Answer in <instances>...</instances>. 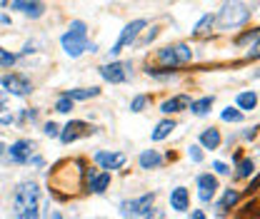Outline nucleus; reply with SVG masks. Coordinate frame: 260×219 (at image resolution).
Returning <instances> with one entry per match:
<instances>
[{
    "label": "nucleus",
    "instance_id": "17",
    "mask_svg": "<svg viewBox=\"0 0 260 219\" xmlns=\"http://www.w3.org/2000/svg\"><path fill=\"white\" fill-rule=\"evenodd\" d=\"M200 145L208 147V150H218V145H220V132H218L215 127L205 129V132L200 135Z\"/></svg>",
    "mask_w": 260,
    "mask_h": 219
},
{
    "label": "nucleus",
    "instance_id": "38",
    "mask_svg": "<svg viewBox=\"0 0 260 219\" xmlns=\"http://www.w3.org/2000/svg\"><path fill=\"white\" fill-rule=\"evenodd\" d=\"M3 152H5V145H3V142H0V155H3Z\"/></svg>",
    "mask_w": 260,
    "mask_h": 219
},
{
    "label": "nucleus",
    "instance_id": "2",
    "mask_svg": "<svg viewBox=\"0 0 260 219\" xmlns=\"http://www.w3.org/2000/svg\"><path fill=\"white\" fill-rule=\"evenodd\" d=\"M38 199H40L38 185L35 182H23L15 189V197H13L15 219H38Z\"/></svg>",
    "mask_w": 260,
    "mask_h": 219
},
{
    "label": "nucleus",
    "instance_id": "5",
    "mask_svg": "<svg viewBox=\"0 0 260 219\" xmlns=\"http://www.w3.org/2000/svg\"><path fill=\"white\" fill-rule=\"evenodd\" d=\"M153 199H155V194L150 192V194H143V197H138V199H133V202H123V204H120V214L125 219L143 217V214L153 207Z\"/></svg>",
    "mask_w": 260,
    "mask_h": 219
},
{
    "label": "nucleus",
    "instance_id": "28",
    "mask_svg": "<svg viewBox=\"0 0 260 219\" xmlns=\"http://www.w3.org/2000/svg\"><path fill=\"white\" fill-rule=\"evenodd\" d=\"M55 110H58V112H70V110H73V100H70V97H60V100H58V105H55Z\"/></svg>",
    "mask_w": 260,
    "mask_h": 219
},
{
    "label": "nucleus",
    "instance_id": "9",
    "mask_svg": "<svg viewBox=\"0 0 260 219\" xmlns=\"http://www.w3.org/2000/svg\"><path fill=\"white\" fill-rule=\"evenodd\" d=\"M100 75L108 82H125L130 75V63H110L100 67Z\"/></svg>",
    "mask_w": 260,
    "mask_h": 219
},
{
    "label": "nucleus",
    "instance_id": "20",
    "mask_svg": "<svg viewBox=\"0 0 260 219\" xmlns=\"http://www.w3.org/2000/svg\"><path fill=\"white\" fill-rule=\"evenodd\" d=\"M190 107H193L195 115H208V112H210V107H213V95H210V97H203V100H195V102H190Z\"/></svg>",
    "mask_w": 260,
    "mask_h": 219
},
{
    "label": "nucleus",
    "instance_id": "34",
    "mask_svg": "<svg viewBox=\"0 0 260 219\" xmlns=\"http://www.w3.org/2000/svg\"><path fill=\"white\" fill-rule=\"evenodd\" d=\"M213 169H215L218 174H228V172H230V169H228V167L223 164V162H215V164H213Z\"/></svg>",
    "mask_w": 260,
    "mask_h": 219
},
{
    "label": "nucleus",
    "instance_id": "39",
    "mask_svg": "<svg viewBox=\"0 0 260 219\" xmlns=\"http://www.w3.org/2000/svg\"><path fill=\"white\" fill-rule=\"evenodd\" d=\"M0 110H3V100H0Z\"/></svg>",
    "mask_w": 260,
    "mask_h": 219
},
{
    "label": "nucleus",
    "instance_id": "21",
    "mask_svg": "<svg viewBox=\"0 0 260 219\" xmlns=\"http://www.w3.org/2000/svg\"><path fill=\"white\" fill-rule=\"evenodd\" d=\"M238 105H240L243 110H255V105H258V95L255 93H240L238 95Z\"/></svg>",
    "mask_w": 260,
    "mask_h": 219
},
{
    "label": "nucleus",
    "instance_id": "14",
    "mask_svg": "<svg viewBox=\"0 0 260 219\" xmlns=\"http://www.w3.org/2000/svg\"><path fill=\"white\" fill-rule=\"evenodd\" d=\"M8 155H10V159H13V162H18V164L28 162V159H30V142H25V140L15 142V145L8 150Z\"/></svg>",
    "mask_w": 260,
    "mask_h": 219
},
{
    "label": "nucleus",
    "instance_id": "25",
    "mask_svg": "<svg viewBox=\"0 0 260 219\" xmlns=\"http://www.w3.org/2000/svg\"><path fill=\"white\" fill-rule=\"evenodd\" d=\"M173 129H175V125H173L170 120H165V122H160V125L155 127V132H153V140H155V142H160V140H165V137H168Z\"/></svg>",
    "mask_w": 260,
    "mask_h": 219
},
{
    "label": "nucleus",
    "instance_id": "27",
    "mask_svg": "<svg viewBox=\"0 0 260 219\" xmlns=\"http://www.w3.org/2000/svg\"><path fill=\"white\" fill-rule=\"evenodd\" d=\"M225 122H240L243 120V115L238 112V110H233V107H228V110H223V115H220Z\"/></svg>",
    "mask_w": 260,
    "mask_h": 219
},
{
    "label": "nucleus",
    "instance_id": "6",
    "mask_svg": "<svg viewBox=\"0 0 260 219\" xmlns=\"http://www.w3.org/2000/svg\"><path fill=\"white\" fill-rule=\"evenodd\" d=\"M193 58V53H190V48L188 45H173V48H162L160 53H158V60L165 65H180V63H188Z\"/></svg>",
    "mask_w": 260,
    "mask_h": 219
},
{
    "label": "nucleus",
    "instance_id": "23",
    "mask_svg": "<svg viewBox=\"0 0 260 219\" xmlns=\"http://www.w3.org/2000/svg\"><path fill=\"white\" fill-rule=\"evenodd\" d=\"M213 20H215L213 15H203L200 23L195 25V35H198V37H205V35L210 32V28H213Z\"/></svg>",
    "mask_w": 260,
    "mask_h": 219
},
{
    "label": "nucleus",
    "instance_id": "29",
    "mask_svg": "<svg viewBox=\"0 0 260 219\" xmlns=\"http://www.w3.org/2000/svg\"><path fill=\"white\" fill-rule=\"evenodd\" d=\"M13 63H15V55L0 48V65H3V67H10V65H13Z\"/></svg>",
    "mask_w": 260,
    "mask_h": 219
},
{
    "label": "nucleus",
    "instance_id": "19",
    "mask_svg": "<svg viewBox=\"0 0 260 219\" xmlns=\"http://www.w3.org/2000/svg\"><path fill=\"white\" fill-rule=\"evenodd\" d=\"M110 185V172H103V174H98V177H90V192H105V187Z\"/></svg>",
    "mask_w": 260,
    "mask_h": 219
},
{
    "label": "nucleus",
    "instance_id": "12",
    "mask_svg": "<svg viewBox=\"0 0 260 219\" xmlns=\"http://www.w3.org/2000/svg\"><path fill=\"white\" fill-rule=\"evenodd\" d=\"M198 194H200V199L203 202H210L213 197H215V189H218V180L213 177V174H200L198 177Z\"/></svg>",
    "mask_w": 260,
    "mask_h": 219
},
{
    "label": "nucleus",
    "instance_id": "33",
    "mask_svg": "<svg viewBox=\"0 0 260 219\" xmlns=\"http://www.w3.org/2000/svg\"><path fill=\"white\" fill-rule=\"evenodd\" d=\"M143 217H145V219H162V212H160V209H153V212L148 209V212H145Z\"/></svg>",
    "mask_w": 260,
    "mask_h": 219
},
{
    "label": "nucleus",
    "instance_id": "1",
    "mask_svg": "<svg viewBox=\"0 0 260 219\" xmlns=\"http://www.w3.org/2000/svg\"><path fill=\"white\" fill-rule=\"evenodd\" d=\"M85 174L88 172H85V164L80 159H65L50 169L48 182H50V189L58 199H70V197L83 192V177Z\"/></svg>",
    "mask_w": 260,
    "mask_h": 219
},
{
    "label": "nucleus",
    "instance_id": "8",
    "mask_svg": "<svg viewBox=\"0 0 260 219\" xmlns=\"http://www.w3.org/2000/svg\"><path fill=\"white\" fill-rule=\"evenodd\" d=\"M85 135H93V127L88 125V122L73 120V122H68V125L63 127V132H60V140H63L65 145H70V142H75L78 137H85Z\"/></svg>",
    "mask_w": 260,
    "mask_h": 219
},
{
    "label": "nucleus",
    "instance_id": "37",
    "mask_svg": "<svg viewBox=\"0 0 260 219\" xmlns=\"http://www.w3.org/2000/svg\"><path fill=\"white\" fill-rule=\"evenodd\" d=\"M50 219H63V214H60V212H53V214H50Z\"/></svg>",
    "mask_w": 260,
    "mask_h": 219
},
{
    "label": "nucleus",
    "instance_id": "16",
    "mask_svg": "<svg viewBox=\"0 0 260 219\" xmlns=\"http://www.w3.org/2000/svg\"><path fill=\"white\" fill-rule=\"evenodd\" d=\"M188 189L185 187H175L173 189V194H170V207L175 209V212H185L188 209Z\"/></svg>",
    "mask_w": 260,
    "mask_h": 219
},
{
    "label": "nucleus",
    "instance_id": "26",
    "mask_svg": "<svg viewBox=\"0 0 260 219\" xmlns=\"http://www.w3.org/2000/svg\"><path fill=\"white\" fill-rule=\"evenodd\" d=\"M253 169H255L253 159H243V162H240V167H238V177H250V174H253Z\"/></svg>",
    "mask_w": 260,
    "mask_h": 219
},
{
    "label": "nucleus",
    "instance_id": "11",
    "mask_svg": "<svg viewBox=\"0 0 260 219\" xmlns=\"http://www.w3.org/2000/svg\"><path fill=\"white\" fill-rule=\"evenodd\" d=\"M125 159L128 157L123 155V152H98L95 155V162L103 169H120L125 164Z\"/></svg>",
    "mask_w": 260,
    "mask_h": 219
},
{
    "label": "nucleus",
    "instance_id": "3",
    "mask_svg": "<svg viewBox=\"0 0 260 219\" xmlns=\"http://www.w3.org/2000/svg\"><path fill=\"white\" fill-rule=\"evenodd\" d=\"M63 50L70 55V58H78L88 50V28L83 20H73L70 23V30L63 35Z\"/></svg>",
    "mask_w": 260,
    "mask_h": 219
},
{
    "label": "nucleus",
    "instance_id": "4",
    "mask_svg": "<svg viewBox=\"0 0 260 219\" xmlns=\"http://www.w3.org/2000/svg\"><path fill=\"white\" fill-rule=\"evenodd\" d=\"M248 18H250V10H248L245 3H240V0H228L225 5H223V10H220V15H218V25H220L223 30L238 28V25L248 23Z\"/></svg>",
    "mask_w": 260,
    "mask_h": 219
},
{
    "label": "nucleus",
    "instance_id": "13",
    "mask_svg": "<svg viewBox=\"0 0 260 219\" xmlns=\"http://www.w3.org/2000/svg\"><path fill=\"white\" fill-rule=\"evenodd\" d=\"M10 8H15V10H20V13H25V15H30V18H40L43 15V3H38V0H13L10 3Z\"/></svg>",
    "mask_w": 260,
    "mask_h": 219
},
{
    "label": "nucleus",
    "instance_id": "15",
    "mask_svg": "<svg viewBox=\"0 0 260 219\" xmlns=\"http://www.w3.org/2000/svg\"><path fill=\"white\" fill-rule=\"evenodd\" d=\"M185 107H190V97L188 95H178V97H170V100H165L160 105L162 112H180V110H185Z\"/></svg>",
    "mask_w": 260,
    "mask_h": 219
},
{
    "label": "nucleus",
    "instance_id": "31",
    "mask_svg": "<svg viewBox=\"0 0 260 219\" xmlns=\"http://www.w3.org/2000/svg\"><path fill=\"white\" fill-rule=\"evenodd\" d=\"M45 135H48V137H58V135H60V127L55 125V122H48V125H45Z\"/></svg>",
    "mask_w": 260,
    "mask_h": 219
},
{
    "label": "nucleus",
    "instance_id": "36",
    "mask_svg": "<svg viewBox=\"0 0 260 219\" xmlns=\"http://www.w3.org/2000/svg\"><path fill=\"white\" fill-rule=\"evenodd\" d=\"M193 219H205V214H203L200 209H195V212H193Z\"/></svg>",
    "mask_w": 260,
    "mask_h": 219
},
{
    "label": "nucleus",
    "instance_id": "22",
    "mask_svg": "<svg viewBox=\"0 0 260 219\" xmlns=\"http://www.w3.org/2000/svg\"><path fill=\"white\" fill-rule=\"evenodd\" d=\"M100 90L98 87H90V90H68L65 97H70V100H90V97H98Z\"/></svg>",
    "mask_w": 260,
    "mask_h": 219
},
{
    "label": "nucleus",
    "instance_id": "30",
    "mask_svg": "<svg viewBox=\"0 0 260 219\" xmlns=\"http://www.w3.org/2000/svg\"><path fill=\"white\" fill-rule=\"evenodd\" d=\"M145 102H148V97H145V95H138V97L133 100V105H130V110H133V112H140V110L145 107Z\"/></svg>",
    "mask_w": 260,
    "mask_h": 219
},
{
    "label": "nucleus",
    "instance_id": "32",
    "mask_svg": "<svg viewBox=\"0 0 260 219\" xmlns=\"http://www.w3.org/2000/svg\"><path fill=\"white\" fill-rule=\"evenodd\" d=\"M190 159H193V162H200V159H203V152H200L198 145H190Z\"/></svg>",
    "mask_w": 260,
    "mask_h": 219
},
{
    "label": "nucleus",
    "instance_id": "35",
    "mask_svg": "<svg viewBox=\"0 0 260 219\" xmlns=\"http://www.w3.org/2000/svg\"><path fill=\"white\" fill-rule=\"evenodd\" d=\"M250 37H258V30H253V32H245L243 37H238V42H248Z\"/></svg>",
    "mask_w": 260,
    "mask_h": 219
},
{
    "label": "nucleus",
    "instance_id": "24",
    "mask_svg": "<svg viewBox=\"0 0 260 219\" xmlns=\"http://www.w3.org/2000/svg\"><path fill=\"white\" fill-rule=\"evenodd\" d=\"M238 197H240V194H238L235 189H228L225 197H223V199L218 202V212H228V207H233V204L238 202Z\"/></svg>",
    "mask_w": 260,
    "mask_h": 219
},
{
    "label": "nucleus",
    "instance_id": "7",
    "mask_svg": "<svg viewBox=\"0 0 260 219\" xmlns=\"http://www.w3.org/2000/svg\"><path fill=\"white\" fill-rule=\"evenodd\" d=\"M143 28H145V20H133L130 25H125V30L120 32V37H118V42H115V48L110 50V55L115 58V55H118V53H120V50H123L125 45H130V42H135L138 32L143 30Z\"/></svg>",
    "mask_w": 260,
    "mask_h": 219
},
{
    "label": "nucleus",
    "instance_id": "10",
    "mask_svg": "<svg viewBox=\"0 0 260 219\" xmlns=\"http://www.w3.org/2000/svg\"><path fill=\"white\" fill-rule=\"evenodd\" d=\"M3 87L13 95H28L32 90L30 80L25 75H5L3 77Z\"/></svg>",
    "mask_w": 260,
    "mask_h": 219
},
{
    "label": "nucleus",
    "instance_id": "18",
    "mask_svg": "<svg viewBox=\"0 0 260 219\" xmlns=\"http://www.w3.org/2000/svg\"><path fill=\"white\" fill-rule=\"evenodd\" d=\"M162 157L155 152V150H148V152H143L140 155V167L143 169H153V167H160Z\"/></svg>",
    "mask_w": 260,
    "mask_h": 219
}]
</instances>
